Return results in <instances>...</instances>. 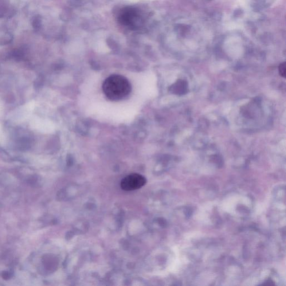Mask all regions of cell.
Masks as SVG:
<instances>
[{"label":"cell","instance_id":"obj_1","mask_svg":"<svg viewBox=\"0 0 286 286\" xmlns=\"http://www.w3.org/2000/svg\"><path fill=\"white\" fill-rule=\"evenodd\" d=\"M103 91L109 100L118 101L130 95L132 85L126 77L119 74H112L104 81Z\"/></svg>","mask_w":286,"mask_h":286},{"label":"cell","instance_id":"obj_2","mask_svg":"<svg viewBox=\"0 0 286 286\" xmlns=\"http://www.w3.org/2000/svg\"><path fill=\"white\" fill-rule=\"evenodd\" d=\"M147 179L138 174L129 175L122 179L121 187L124 191H131L140 189L146 185Z\"/></svg>","mask_w":286,"mask_h":286},{"label":"cell","instance_id":"obj_3","mask_svg":"<svg viewBox=\"0 0 286 286\" xmlns=\"http://www.w3.org/2000/svg\"><path fill=\"white\" fill-rule=\"evenodd\" d=\"M188 85L187 82L183 80H179L172 88V91L178 95H183L187 91Z\"/></svg>","mask_w":286,"mask_h":286},{"label":"cell","instance_id":"obj_4","mask_svg":"<svg viewBox=\"0 0 286 286\" xmlns=\"http://www.w3.org/2000/svg\"><path fill=\"white\" fill-rule=\"evenodd\" d=\"M7 5L4 0H0V18L3 17L4 14L6 13Z\"/></svg>","mask_w":286,"mask_h":286},{"label":"cell","instance_id":"obj_5","mask_svg":"<svg viewBox=\"0 0 286 286\" xmlns=\"http://www.w3.org/2000/svg\"><path fill=\"white\" fill-rule=\"evenodd\" d=\"M279 72L282 77H286V63H283L279 66Z\"/></svg>","mask_w":286,"mask_h":286}]
</instances>
